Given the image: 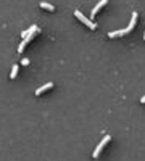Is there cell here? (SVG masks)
<instances>
[{
    "mask_svg": "<svg viewBox=\"0 0 145 161\" xmlns=\"http://www.w3.org/2000/svg\"><path fill=\"white\" fill-rule=\"evenodd\" d=\"M74 16H76V18H79V20L82 21V23H84L85 26H89V28H90V29H97V24L94 23V21L90 20V18H87V16H84V15H82V13L79 12V10H76V12H74Z\"/></svg>",
    "mask_w": 145,
    "mask_h": 161,
    "instance_id": "obj_1",
    "label": "cell"
},
{
    "mask_svg": "<svg viewBox=\"0 0 145 161\" xmlns=\"http://www.w3.org/2000/svg\"><path fill=\"white\" fill-rule=\"evenodd\" d=\"M110 140H111V137H110V135H105V137H103V140H102L100 143L97 145V148L94 150V155H92V156H94V158H98V155L102 153V150L105 148V145L108 143Z\"/></svg>",
    "mask_w": 145,
    "mask_h": 161,
    "instance_id": "obj_2",
    "label": "cell"
},
{
    "mask_svg": "<svg viewBox=\"0 0 145 161\" xmlns=\"http://www.w3.org/2000/svg\"><path fill=\"white\" fill-rule=\"evenodd\" d=\"M53 87V82H47V84H44L42 87H39L36 90V95H40V93H44L45 90H48V89H52Z\"/></svg>",
    "mask_w": 145,
    "mask_h": 161,
    "instance_id": "obj_3",
    "label": "cell"
},
{
    "mask_svg": "<svg viewBox=\"0 0 145 161\" xmlns=\"http://www.w3.org/2000/svg\"><path fill=\"white\" fill-rule=\"evenodd\" d=\"M136 23H137V12H134L132 13V16H131V23H129V26L126 29H127V32H131L134 29V26H136Z\"/></svg>",
    "mask_w": 145,
    "mask_h": 161,
    "instance_id": "obj_4",
    "label": "cell"
},
{
    "mask_svg": "<svg viewBox=\"0 0 145 161\" xmlns=\"http://www.w3.org/2000/svg\"><path fill=\"white\" fill-rule=\"evenodd\" d=\"M124 34H127V29H119V31H111L108 32V37H119V36H124Z\"/></svg>",
    "mask_w": 145,
    "mask_h": 161,
    "instance_id": "obj_5",
    "label": "cell"
},
{
    "mask_svg": "<svg viewBox=\"0 0 145 161\" xmlns=\"http://www.w3.org/2000/svg\"><path fill=\"white\" fill-rule=\"evenodd\" d=\"M106 2H108V0H100V2L97 3V7H94V10H92V15H90V20H92V16H95V15H97V12H98V10H100V8L103 7L105 3H106Z\"/></svg>",
    "mask_w": 145,
    "mask_h": 161,
    "instance_id": "obj_6",
    "label": "cell"
},
{
    "mask_svg": "<svg viewBox=\"0 0 145 161\" xmlns=\"http://www.w3.org/2000/svg\"><path fill=\"white\" fill-rule=\"evenodd\" d=\"M18 69H20V66H18V64H15V66L12 68V72H10V77H12V79H15V77L18 76Z\"/></svg>",
    "mask_w": 145,
    "mask_h": 161,
    "instance_id": "obj_7",
    "label": "cell"
},
{
    "mask_svg": "<svg viewBox=\"0 0 145 161\" xmlns=\"http://www.w3.org/2000/svg\"><path fill=\"white\" fill-rule=\"evenodd\" d=\"M40 7L45 8V10H50V12H53V10H55V7H53V5H50V3H47V2H40Z\"/></svg>",
    "mask_w": 145,
    "mask_h": 161,
    "instance_id": "obj_8",
    "label": "cell"
},
{
    "mask_svg": "<svg viewBox=\"0 0 145 161\" xmlns=\"http://www.w3.org/2000/svg\"><path fill=\"white\" fill-rule=\"evenodd\" d=\"M21 64H23V66H28V64H29V60H28V58H23V60H21Z\"/></svg>",
    "mask_w": 145,
    "mask_h": 161,
    "instance_id": "obj_9",
    "label": "cell"
},
{
    "mask_svg": "<svg viewBox=\"0 0 145 161\" xmlns=\"http://www.w3.org/2000/svg\"><path fill=\"white\" fill-rule=\"evenodd\" d=\"M140 101H142V103H145V95H144V97H142V98H140Z\"/></svg>",
    "mask_w": 145,
    "mask_h": 161,
    "instance_id": "obj_10",
    "label": "cell"
},
{
    "mask_svg": "<svg viewBox=\"0 0 145 161\" xmlns=\"http://www.w3.org/2000/svg\"><path fill=\"white\" fill-rule=\"evenodd\" d=\"M144 39H145V32H144Z\"/></svg>",
    "mask_w": 145,
    "mask_h": 161,
    "instance_id": "obj_11",
    "label": "cell"
}]
</instances>
